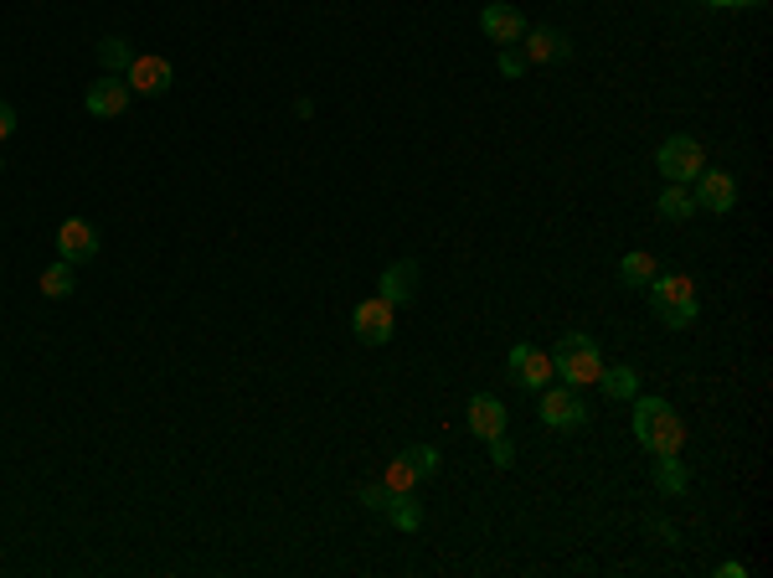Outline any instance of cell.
<instances>
[{"label": "cell", "mask_w": 773, "mask_h": 578, "mask_svg": "<svg viewBox=\"0 0 773 578\" xmlns=\"http://www.w3.org/2000/svg\"><path fill=\"white\" fill-rule=\"evenodd\" d=\"M635 440L650 455H671L686 440V424H681V413L665 398H635Z\"/></svg>", "instance_id": "cell-1"}, {"label": "cell", "mask_w": 773, "mask_h": 578, "mask_svg": "<svg viewBox=\"0 0 773 578\" xmlns=\"http://www.w3.org/2000/svg\"><path fill=\"white\" fill-rule=\"evenodd\" d=\"M645 294H650V310H656L671 331H686V325L696 321V285H691L686 274H656Z\"/></svg>", "instance_id": "cell-2"}, {"label": "cell", "mask_w": 773, "mask_h": 578, "mask_svg": "<svg viewBox=\"0 0 773 578\" xmlns=\"http://www.w3.org/2000/svg\"><path fill=\"white\" fill-rule=\"evenodd\" d=\"M552 367H557V377H562L568 388H589V382H598V373H604V357H598L593 336L568 331V336L552 346Z\"/></svg>", "instance_id": "cell-3"}, {"label": "cell", "mask_w": 773, "mask_h": 578, "mask_svg": "<svg viewBox=\"0 0 773 578\" xmlns=\"http://www.w3.org/2000/svg\"><path fill=\"white\" fill-rule=\"evenodd\" d=\"M656 166H660V176H665L671 187H686V181H696V176H702L706 155H702V145H696L691 135H671L665 145H660Z\"/></svg>", "instance_id": "cell-4"}, {"label": "cell", "mask_w": 773, "mask_h": 578, "mask_svg": "<svg viewBox=\"0 0 773 578\" xmlns=\"http://www.w3.org/2000/svg\"><path fill=\"white\" fill-rule=\"evenodd\" d=\"M541 424L547 429H583L589 424V403H583V388H541Z\"/></svg>", "instance_id": "cell-5"}, {"label": "cell", "mask_w": 773, "mask_h": 578, "mask_svg": "<svg viewBox=\"0 0 773 578\" xmlns=\"http://www.w3.org/2000/svg\"><path fill=\"white\" fill-rule=\"evenodd\" d=\"M130 84H124V73H103L99 84H88L83 93V109L93 114V120H114V114H124L130 109Z\"/></svg>", "instance_id": "cell-6"}, {"label": "cell", "mask_w": 773, "mask_h": 578, "mask_svg": "<svg viewBox=\"0 0 773 578\" xmlns=\"http://www.w3.org/2000/svg\"><path fill=\"white\" fill-rule=\"evenodd\" d=\"M57 254L68 258L72 269H78V264H93V258H99V227L83 218H68L57 227Z\"/></svg>", "instance_id": "cell-7"}, {"label": "cell", "mask_w": 773, "mask_h": 578, "mask_svg": "<svg viewBox=\"0 0 773 578\" xmlns=\"http://www.w3.org/2000/svg\"><path fill=\"white\" fill-rule=\"evenodd\" d=\"M351 325H356V341H361V346H386V341H392V305H386L382 294H371V300L356 305Z\"/></svg>", "instance_id": "cell-8"}, {"label": "cell", "mask_w": 773, "mask_h": 578, "mask_svg": "<svg viewBox=\"0 0 773 578\" xmlns=\"http://www.w3.org/2000/svg\"><path fill=\"white\" fill-rule=\"evenodd\" d=\"M124 84H130V93H145V99H160L170 84H176V73H170L166 57H155V52H145V57H135L130 63V73H124Z\"/></svg>", "instance_id": "cell-9"}, {"label": "cell", "mask_w": 773, "mask_h": 578, "mask_svg": "<svg viewBox=\"0 0 773 578\" xmlns=\"http://www.w3.org/2000/svg\"><path fill=\"white\" fill-rule=\"evenodd\" d=\"M511 377H516L526 392H541L557 377L552 352H537V346H511Z\"/></svg>", "instance_id": "cell-10"}, {"label": "cell", "mask_w": 773, "mask_h": 578, "mask_svg": "<svg viewBox=\"0 0 773 578\" xmlns=\"http://www.w3.org/2000/svg\"><path fill=\"white\" fill-rule=\"evenodd\" d=\"M526 68H547V63H568L572 57V42L568 32H557V26H537V32H526Z\"/></svg>", "instance_id": "cell-11"}, {"label": "cell", "mask_w": 773, "mask_h": 578, "mask_svg": "<svg viewBox=\"0 0 773 578\" xmlns=\"http://www.w3.org/2000/svg\"><path fill=\"white\" fill-rule=\"evenodd\" d=\"M696 207H706V212H732L738 207V181L727 176V170H702L696 176Z\"/></svg>", "instance_id": "cell-12"}, {"label": "cell", "mask_w": 773, "mask_h": 578, "mask_svg": "<svg viewBox=\"0 0 773 578\" xmlns=\"http://www.w3.org/2000/svg\"><path fill=\"white\" fill-rule=\"evenodd\" d=\"M480 32H485L495 47H511V42L526 36V16L516 5H485V11H480Z\"/></svg>", "instance_id": "cell-13"}, {"label": "cell", "mask_w": 773, "mask_h": 578, "mask_svg": "<svg viewBox=\"0 0 773 578\" xmlns=\"http://www.w3.org/2000/svg\"><path fill=\"white\" fill-rule=\"evenodd\" d=\"M464 424H470V434H480V440H495V434H505V403L495 392H474Z\"/></svg>", "instance_id": "cell-14"}, {"label": "cell", "mask_w": 773, "mask_h": 578, "mask_svg": "<svg viewBox=\"0 0 773 578\" xmlns=\"http://www.w3.org/2000/svg\"><path fill=\"white\" fill-rule=\"evenodd\" d=\"M377 294H382L386 305H407V300L418 294V264H413V258H403V264H392V269L382 274V285H377Z\"/></svg>", "instance_id": "cell-15"}, {"label": "cell", "mask_w": 773, "mask_h": 578, "mask_svg": "<svg viewBox=\"0 0 773 578\" xmlns=\"http://www.w3.org/2000/svg\"><path fill=\"white\" fill-rule=\"evenodd\" d=\"M382 516H386V522H392L397 532H418V527H423V507L413 501V491H392V496H386Z\"/></svg>", "instance_id": "cell-16"}, {"label": "cell", "mask_w": 773, "mask_h": 578, "mask_svg": "<svg viewBox=\"0 0 773 578\" xmlns=\"http://www.w3.org/2000/svg\"><path fill=\"white\" fill-rule=\"evenodd\" d=\"M656 486L665 496H686V486H691V476H686V465H681V455H656Z\"/></svg>", "instance_id": "cell-17"}, {"label": "cell", "mask_w": 773, "mask_h": 578, "mask_svg": "<svg viewBox=\"0 0 773 578\" xmlns=\"http://www.w3.org/2000/svg\"><path fill=\"white\" fill-rule=\"evenodd\" d=\"M72 289H78V274H72L68 258H57V264L42 269V294H47V300H68Z\"/></svg>", "instance_id": "cell-18"}, {"label": "cell", "mask_w": 773, "mask_h": 578, "mask_svg": "<svg viewBox=\"0 0 773 578\" xmlns=\"http://www.w3.org/2000/svg\"><path fill=\"white\" fill-rule=\"evenodd\" d=\"M139 52L124 42V36H103L99 42V63H103V73H130V63H135Z\"/></svg>", "instance_id": "cell-19"}, {"label": "cell", "mask_w": 773, "mask_h": 578, "mask_svg": "<svg viewBox=\"0 0 773 578\" xmlns=\"http://www.w3.org/2000/svg\"><path fill=\"white\" fill-rule=\"evenodd\" d=\"M598 382H604V392L614 398V403H619V398H639V373H635V367H604Z\"/></svg>", "instance_id": "cell-20"}, {"label": "cell", "mask_w": 773, "mask_h": 578, "mask_svg": "<svg viewBox=\"0 0 773 578\" xmlns=\"http://www.w3.org/2000/svg\"><path fill=\"white\" fill-rule=\"evenodd\" d=\"M619 274H624V285L629 289H650V279H656V258L650 254H624V264H619Z\"/></svg>", "instance_id": "cell-21"}, {"label": "cell", "mask_w": 773, "mask_h": 578, "mask_svg": "<svg viewBox=\"0 0 773 578\" xmlns=\"http://www.w3.org/2000/svg\"><path fill=\"white\" fill-rule=\"evenodd\" d=\"M691 212H696V197H691L686 187H671L665 197H660V218L665 222H686Z\"/></svg>", "instance_id": "cell-22"}, {"label": "cell", "mask_w": 773, "mask_h": 578, "mask_svg": "<svg viewBox=\"0 0 773 578\" xmlns=\"http://www.w3.org/2000/svg\"><path fill=\"white\" fill-rule=\"evenodd\" d=\"M403 459H407V470H413L418 480H434L438 476V449H434V444H413Z\"/></svg>", "instance_id": "cell-23"}, {"label": "cell", "mask_w": 773, "mask_h": 578, "mask_svg": "<svg viewBox=\"0 0 773 578\" xmlns=\"http://www.w3.org/2000/svg\"><path fill=\"white\" fill-rule=\"evenodd\" d=\"M413 486H418V476H413V470H407V459L397 455L392 465H386V491H413Z\"/></svg>", "instance_id": "cell-24"}, {"label": "cell", "mask_w": 773, "mask_h": 578, "mask_svg": "<svg viewBox=\"0 0 773 578\" xmlns=\"http://www.w3.org/2000/svg\"><path fill=\"white\" fill-rule=\"evenodd\" d=\"M485 444H490V459H495L501 470H511V465H516V444L505 440V434H495V440H485Z\"/></svg>", "instance_id": "cell-25"}, {"label": "cell", "mask_w": 773, "mask_h": 578, "mask_svg": "<svg viewBox=\"0 0 773 578\" xmlns=\"http://www.w3.org/2000/svg\"><path fill=\"white\" fill-rule=\"evenodd\" d=\"M495 63H501L505 78H522V73H526V57L516 47H501V57H495Z\"/></svg>", "instance_id": "cell-26"}, {"label": "cell", "mask_w": 773, "mask_h": 578, "mask_svg": "<svg viewBox=\"0 0 773 578\" xmlns=\"http://www.w3.org/2000/svg\"><path fill=\"white\" fill-rule=\"evenodd\" d=\"M386 496H392L386 486H367V491H361V507H367V511H382V507H386Z\"/></svg>", "instance_id": "cell-27"}, {"label": "cell", "mask_w": 773, "mask_h": 578, "mask_svg": "<svg viewBox=\"0 0 773 578\" xmlns=\"http://www.w3.org/2000/svg\"><path fill=\"white\" fill-rule=\"evenodd\" d=\"M11 135H16V109L0 103V140H11Z\"/></svg>", "instance_id": "cell-28"}, {"label": "cell", "mask_w": 773, "mask_h": 578, "mask_svg": "<svg viewBox=\"0 0 773 578\" xmlns=\"http://www.w3.org/2000/svg\"><path fill=\"white\" fill-rule=\"evenodd\" d=\"M717 578H748V568H742V563H722V568H717Z\"/></svg>", "instance_id": "cell-29"}]
</instances>
